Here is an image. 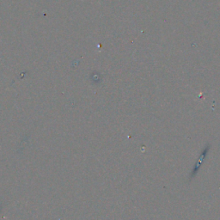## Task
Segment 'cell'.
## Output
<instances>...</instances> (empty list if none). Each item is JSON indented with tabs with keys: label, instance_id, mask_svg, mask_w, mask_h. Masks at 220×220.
<instances>
[{
	"label": "cell",
	"instance_id": "cell-1",
	"mask_svg": "<svg viewBox=\"0 0 220 220\" xmlns=\"http://www.w3.org/2000/svg\"><path fill=\"white\" fill-rule=\"evenodd\" d=\"M204 157H205V152H203V154L201 155V157H199V160H198V162L196 163V165H195V167L194 168V169L192 170V172H191V176H194L196 173H197V171L199 170V168H200V166H201V164H203V160H204Z\"/></svg>",
	"mask_w": 220,
	"mask_h": 220
}]
</instances>
